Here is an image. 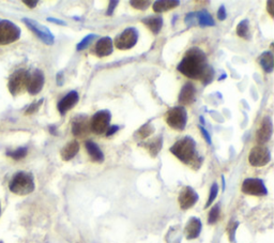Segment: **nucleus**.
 <instances>
[{
	"instance_id": "obj_1",
	"label": "nucleus",
	"mask_w": 274,
	"mask_h": 243,
	"mask_svg": "<svg viewBox=\"0 0 274 243\" xmlns=\"http://www.w3.org/2000/svg\"><path fill=\"white\" fill-rule=\"evenodd\" d=\"M177 70L191 80L208 85L215 79V70L208 63L206 54L198 47H192L185 53Z\"/></svg>"
},
{
	"instance_id": "obj_2",
	"label": "nucleus",
	"mask_w": 274,
	"mask_h": 243,
	"mask_svg": "<svg viewBox=\"0 0 274 243\" xmlns=\"http://www.w3.org/2000/svg\"><path fill=\"white\" fill-rule=\"evenodd\" d=\"M169 151L182 163L194 169H198L202 163V158L197 150L196 142L191 136H184L183 139L177 141Z\"/></svg>"
},
{
	"instance_id": "obj_3",
	"label": "nucleus",
	"mask_w": 274,
	"mask_h": 243,
	"mask_svg": "<svg viewBox=\"0 0 274 243\" xmlns=\"http://www.w3.org/2000/svg\"><path fill=\"white\" fill-rule=\"evenodd\" d=\"M35 187L34 177L26 172L15 174L9 182L10 191L16 195H28L35 191Z\"/></svg>"
},
{
	"instance_id": "obj_4",
	"label": "nucleus",
	"mask_w": 274,
	"mask_h": 243,
	"mask_svg": "<svg viewBox=\"0 0 274 243\" xmlns=\"http://www.w3.org/2000/svg\"><path fill=\"white\" fill-rule=\"evenodd\" d=\"M30 73L25 69L16 70L14 73L10 76L8 88L12 96H19L23 93L28 86Z\"/></svg>"
},
{
	"instance_id": "obj_5",
	"label": "nucleus",
	"mask_w": 274,
	"mask_h": 243,
	"mask_svg": "<svg viewBox=\"0 0 274 243\" xmlns=\"http://www.w3.org/2000/svg\"><path fill=\"white\" fill-rule=\"evenodd\" d=\"M166 123L176 131H183L188 122V113L183 106H175L166 113Z\"/></svg>"
},
{
	"instance_id": "obj_6",
	"label": "nucleus",
	"mask_w": 274,
	"mask_h": 243,
	"mask_svg": "<svg viewBox=\"0 0 274 243\" xmlns=\"http://www.w3.org/2000/svg\"><path fill=\"white\" fill-rule=\"evenodd\" d=\"M112 114L107 109L98 110L90 119V131L97 135L106 133L107 129L111 125Z\"/></svg>"
},
{
	"instance_id": "obj_7",
	"label": "nucleus",
	"mask_w": 274,
	"mask_h": 243,
	"mask_svg": "<svg viewBox=\"0 0 274 243\" xmlns=\"http://www.w3.org/2000/svg\"><path fill=\"white\" fill-rule=\"evenodd\" d=\"M20 37V29L11 20H0V45H8L16 42Z\"/></svg>"
},
{
	"instance_id": "obj_8",
	"label": "nucleus",
	"mask_w": 274,
	"mask_h": 243,
	"mask_svg": "<svg viewBox=\"0 0 274 243\" xmlns=\"http://www.w3.org/2000/svg\"><path fill=\"white\" fill-rule=\"evenodd\" d=\"M137 41H138V30L134 27H130L115 38L113 42L114 45L120 51H128L136 45Z\"/></svg>"
},
{
	"instance_id": "obj_9",
	"label": "nucleus",
	"mask_w": 274,
	"mask_h": 243,
	"mask_svg": "<svg viewBox=\"0 0 274 243\" xmlns=\"http://www.w3.org/2000/svg\"><path fill=\"white\" fill-rule=\"evenodd\" d=\"M23 23H25V25L28 27V28L34 32V34L40 39V40L47 44V45H53L55 43V37L51 32L46 26L40 24L39 21H37L35 20L31 19H23Z\"/></svg>"
},
{
	"instance_id": "obj_10",
	"label": "nucleus",
	"mask_w": 274,
	"mask_h": 243,
	"mask_svg": "<svg viewBox=\"0 0 274 243\" xmlns=\"http://www.w3.org/2000/svg\"><path fill=\"white\" fill-rule=\"evenodd\" d=\"M271 161V152L269 148L262 145L252 148L249 156V162L254 167L265 166Z\"/></svg>"
},
{
	"instance_id": "obj_11",
	"label": "nucleus",
	"mask_w": 274,
	"mask_h": 243,
	"mask_svg": "<svg viewBox=\"0 0 274 243\" xmlns=\"http://www.w3.org/2000/svg\"><path fill=\"white\" fill-rule=\"evenodd\" d=\"M242 191L246 195L253 196H265L268 194V190L261 179L257 178H249L245 179L241 186Z\"/></svg>"
},
{
	"instance_id": "obj_12",
	"label": "nucleus",
	"mask_w": 274,
	"mask_h": 243,
	"mask_svg": "<svg viewBox=\"0 0 274 243\" xmlns=\"http://www.w3.org/2000/svg\"><path fill=\"white\" fill-rule=\"evenodd\" d=\"M273 134V122L270 116H265L261 120L259 129L256 132V142L264 146L266 142L271 140Z\"/></svg>"
},
{
	"instance_id": "obj_13",
	"label": "nucleus",
	"mask_w": 274,
	"mask_h": 243,
	"mask_svg": "<svg viewBox=\"0 0 274 243\" xmlns=\"http://www.w3.org/2000/svg\"><path fill=\"white\" fill-rule=\"evenodd\" d=\"M197 201H198V194L191 186H184L178 197L179 205L183 210H188L193 207Z\"/></svg>"
},
{
	"instance_id": "obj_14",
	"label": "nucleus",
	"mask_w": 274,
	"mask_h": 243,
	"mask_svg": "<svg viewBox=\"0 0 274 243\" xmlns=\"http://www.w3.org/2000/svg\"><path fill=\"white\" fill-rule=\"evenodd\" d=\"M90 120L88 116H76L72 121V133L74 136L84 137L90 133Z\"/></svg>"
},
{
	"instance_id": "obj_15",
	"label": "nucleus",
	"mask_w": 274,
	"mask_h": 243,
	"mask_svg": "<svg viewBox=\"0 0 274 243\" xmlns=\"http://www.w3.org/2000/svg\"><path fill=\"white\" fill-rule=\"evenodd\" d=\"M44 81H45L44 73H43L41 70L37 69L34 71V73L30 74L29 76L27 90H28L31 96L39 95L41 90L43 89V87H44Z\"/></svg>"
},
{
	"instance_id": "obj_16",
	"label": "nucleus",
	"mask_w": 274,
	"mask_h": 243,
	"mask_svg": "<svg viewBox=\"0 0 274 243\" xmlns=\"http://www.w3.org/2000/svg\"><path fill=\"white\" fill-rule=\"evenodd\" d=\"M79 100V96L78 91H70L68 95H65L61 100L58 102L57 105V108H58V112L60 113V115L64 116L67 114L69 110L72 109L76 104L78 103Z\"/></svg>"
},
{
	"instance_id": "obj_17",
	"label": "nucleus",
	"mask_w": 274,
	"mask_h": 243,
	"mask_svg": "<svg viewBox=\"0 0 274 243\" xmlns=\"http://www.w3.org/2000/svg\"><path fill=\"white\" fill-rule=\"evenodd\" d=\"M195 100H196V88L192 82H186V84L181 88V90H180L178 101L182 106H186V105L193 104Z\"/></svg>"
},
{
	"instance_id": "obj_18",
	"label": "nucleus",
	"mask_w": 274,
	"mask_h": 243,
	"mask_svg": "<svg viewBox=\"0 0 274 243\" xmlns=\"http://www.w3.org/2000/svg\"><path fill=\"white\" fill-rule=\"evenodd\" d=\"M114 52V42L112 40V38L109 37H104L101 38L100 40H98L96 43V46H95V53L98 57H107L109 55H112Z\"/></svg>"
},
{
	"instance_id": "obj_19",
	"label": "nucleus",
	"mask_w": 274,
	"mask_h": 243,
	"mask_svg": "<svg viewBox=\"0 0 274 243\" xmlns=\"http://www.w3.org/2000/svg\"><path fill=\"white\" fill-rule=\"evenodd\" d=\"M201 227H202L201 221L198 218H191L189 220V222L186 223L184 228V234L186 239L189 240L196 239L197 237L200 235Z\"/></svg>"
},
{
	"instance_id": "obj_20",
	"label": "nucleus",
	"mask_w": 274,
	"mask_h": 243,
	"mask_svg": "<svg viewBox=\"0 0 274 243\" xmlns=\"http://www.w3.org/2000/svg\"><path fill=\"white\" fill-rule=\"evenodd\" d=\"M85 148L93 162H97V163L104 162L105 157H104L103 151L101 150V148L98 146L97 142L92 141H87L85 142Z\"/></svg>"
},
{
	"instance_id": "obj_21",
	"label": "nucleus",
	"mask_w": 274,
	"mask_h": 243,
	"mask_svg": "<svg viewBox=\"0 0 274 243\" xmlns=\"http://www.w3.org/2000/svg\"><path fill=\"white\" fill-rule=\"evenodd\" d=\"M79 151V143L78 141H71L67 145H65L61 151H60V156H61L63 161H70L72 160L76 154Z\"/></svg>"
},
{
	"instance_id": "obj_22",
	"label": "nucleus",
	"mask_w": 274,
	"mask_h": 243,
	"mask_svg": "<svg viewBox=\"0 0 274 243\" xmlns=\"http://www.w3.org/2000/svg\"><path fill=\"white\" fill-rule=\"evenodd\" d=\"M180 4L178 0H157L152 5V9L156 13H164L177 8Z\"/></svg>"
},
{
	"instance_id": "obj_23",
	"label": "nucleus",
	"mask_w": 274,
	"mask_h": 243,
	"mask_svg": "<svg viewBox=\"0 0 274 243\" xmlns=\"http://www.w3.org/2000/svg\"><path fill=\"white\" fill-rule=\"evenodd\" d=\"M195 13V20L200 27H213L215 26V21L211 14L206 10H200Z\"/></svg>"
},
{
	"instance_id": "obj_24",
	"label": "nucleus",
	"mask_w": 274,
	"mask_h": 243,
	"mask_svg": "<svg viewBox=\"0 0 274 243\" xmlns=\"http://www.w3.org/2000/svg\"><path fill=\"white\" fill-rule=\"evenodd\" d=\"M141 21L155 35H157L163 27V18H161V16H148V18L144 19Z\"/></svg>"
},
{
	"instance_id": "obj_25",
	"label": "nucleus",
	"mask_w": 274,
	"mask_h": 243,
	"mask_svg": "<svg viewBox=\"0 0 274 243\" xmlns=\"http://www.w3.org/2000/svg\"><path fill=\"white\" fill-rule=\"evenodd\" d=\"M142 146L147 149L148 152L150 153V156L152 158H156V157H157V154L160 153L161 149L163 147V137L161 135L157 136V137H156V139L147 142Z\"/></svg>"
},
{
	"instance_id": "obj_26",
	"label": "nucleus",
	"mask_w": 274,
	"mask_h": 243,
	"mask_svg": "<svg viewBox=\"0 0 274 243\" xmlns=\"http://www.w3.org/2000/svg\"><path fill=\"white\" fill-rule=\"evenodd\" d=\"M258 62L266 73L268 74L272 73L274 70V59H273V54L271 52L262 53L258 58Z\"/></svg>"
},
{
	"instance_id": "obj_27",
	"label": "nucleus",
	"mask_w": 274,
	"mask_h": 243,
	"mask_svg": "<svg viewBox=\"0 0 274 243\" xmlns=\"http://www.w3.org/2000/svg\"><path fill=\"white\" fill-rule=\"evenodd\" d=\"M250 21L248 20H241L240 23L237 26V35L240 38H243V39H249V34H250Z\"/></svg>"
},
{
	"instance_id": "obj_28",
	"label": "nucleus",
	"mask_w": 274,
	"mask_h": 243,
	"mask_svg": "<svg viewBox=\"0 0 274 243\" xmlns=\"http://www.w3.org/2000/svg\"><path fill=\"white\" fill-rule=\"evenodd\" d=\"M153 132H155V128H153L150 123H146L142 125L135 134H136V136H138L139 139L144 140V139H147L148 136H150Z\"/></svg>"
},
{
	"instance_id": "obj_29",
	"label": "nucleus",
	"mask_w": 274,
	"mask_h": 243,
	"mask_svg": "<svg viewBox=\"0 0 274 243\" xmlns=\"http://www.w3.org/2000/svg\"><path fill=\"white\" fill-rule=\"evenodd\" d=\"M27 152H28V149H27L26 147H21V148L16 149V150H14V151L7 152V156L12 158L13 160H16V161H19V160L24 159L27 156Z\"/></svg>"
},
{
	"instance_id": "obj_30",
	"label": "nucleus",
	"mask_w": 274,
	"mask_h": 243,
	"mask_svg": "<svg viewBox=\"0 0 274 243\" xmlns=\"http://www.w3.org/2000/svg\"><path fill=\"white\" fill-rule=\"evenodd\" d=\"M221 214V206L220 203H217L215 207L211 209V211L209 213V218H208V223L209 224H215L217 222V220L220 219Z\"/></svg>"
},
{
	"instance_id": "obj_31",
	"label": "nucleus",
	"mask_w": 274,
	"mask_h": 243,
	"mask_svg": "<svg viewBox=\"0 0 274 243\" xmlns=\"http://www.w3.org/2000/svg\"><path fill=\"white\" fill-rule=\"evenodd\" d=\"M96 38H97V35H93V34H90V35H88L87 37H85L83 40H81L78 44V45H76V49H78V51H83V49L87 48V47L90 45V44L92 43V41L95 40Z\"/></svg>"
},
{
	"instance_id": "obj_32",
	"label": "nucleus",
	"mask_w": 274,
	"mask_h": 243,
	"mask_svg": "<svg viewBox=\"0 0 274 243\" xmlns=\"http://www.w3.org/2000/svg\"><path fill=\"white\" fill-rule=\"evenodd\" d=\"M130 4L132 5V7L136 10H140V11H145L148 8H149L150 5V1L149 0H132V1H130Z\"/></svg>"
},
{
	"instance_id": "obj_33",
	"label": "nucleus",
	"mask_w": 274,
	"mask_h": 243,
	"mask_svg": "<svg viewBox=\"0 0 274 243\" xmlns=\"http://www.w3.org/2000/svg\"><path fill=\"white\" fill-rule=\"evenodd\" d=\"M218 194V185L216 183H213L212 186H211V189H210V195H209V198H208V202L206 203V208H209L213 202L215 201V198Z\"/></svg>"
},
{
	"instance_id": "obj_34",
	"label": "nucleus",
	"mask_w": 274,
	"mask_h": 243,
	"mask_svg": "<svg viewBox=\"0 0 274 243\" xmlns=\"http://www.w3.org/2000/svg\"><path fill=\"white\" fill-rule=\"evenodd\" d=\"M239 226L238 222H230L229 226H228V235H229V240L230 242H234L235 241V230H237Z\"/></svg>"
},
{
	"instance_id": "obj_35",
	"label": "nucleus",
	"mask_w": 274,
	"mask_h": 243,
	"mask_svg": "<svg viewBox=\"0 0 274 243\" xmlns=\"http://www.w3.org/2000/svg\"><path fill=\"white\" fill-rule=\"evenodd\" d=\"M43 104V99H41L40 101H38V102H35V103H32L30 106L27 108V110H26V115H31V114H35L36 112H38V110H39V108H40V106L41 105Z\"/></svg>"
},
{
	"instance_id": "obj_36",
	"label": "nucleus",
	"mask_w": 274,
	"mask_h": 243,
	"mask_svg": "<svg viewBox=\"0 0 274 243\" xmlns=\"http://www.w3.org/2000/svg\"><path fill=\"white\" fill-rule=\"evenodd\" d=\"M227 18V11H226V8H225V5H221L220 8H218L217 10V19L218 20H225Z\"/></svg>"
},
{
	"instance_id": "obj_37",
	"label": "nucleus",
	"mask_w": 274,
	"mask_h": 243,
	"mask_svg": "<svg viewBox=\"0 0 274 243\" xmlns=\"http://www.w3.org/2000/svg\"><path fill=\"white\" fill-rule=\"evenodd\" d=\"M198 128H199V130H200V132H201L202 136H204V139H205L206 142H208V145H211V143H212V140H211V136H210V134H209V132H208L202 125H199Z\"/></svg>"
},
{
	"instance_id": "obj_38",
	"label": "nucleus",
	"mask_w": 274,
	"mask_h": 243,
	"mask_svg": "<svg viewBox=\"0 0 274 243\" xmlns=\"http://www.w3.org/2000/svg\"><path fill=\"white\" fill-rule=\"evenodd\" d=\"M118 1H109V4H108V8H107V11H106V15L107 16H111L114 14V11L115 9L117 8V5H118Z\"/></svg>"
},
{
	"instance_id": "obj_39",
	"label": "nucleus",
	"mask_w": 274,
	"mask_h": 243,
	"mask_svg": "<svg viewBox=\"0 0 274 243\" xmlns=\"http://www.w3.org/2000/svg\"><path fill=\"white\" fill-rule=\"evenodd\" d=\"M119 125H117V124H113V125H109V128L107 129V131H106V136L107 137H109V136H112V135H114L115 133H116V132H118L119 131Z\"/></svg>"
},
{
	"instance_id": "obj_40",
	"label": "nucleus",
	"mask_w": 274,
	"mask_h": 243,
	"mask_svg": "<svg viewBox=\"0 0 274 243\" xmlns=\"http://www.w3.org/2000/svg\"><path fill=\"white\" fill-rule=\"evenodd\" d=\"M274 1H271V0H269V1H267V11H268V13L270 14L271 18H274Z\"/></svg>"
},
{
	"instance_id": "obj_41",
	"label": "nucleus",
	"mask_w": 274,
	"mask_h": 243,
	"mask_svg": "<svg viewBox=\"0 0 274 243\" xmlns=\"http://www.w3.org/2000/svg\"><path fill=\"white\" fill-rule=\"evenodd\" d=\"M23 2L27 5V7L31 8V9L36 8V7H37V4L39 3V1H38V0H24Z\"/></svg>"
},
{
	"instance_id": "obj_42",
	"label": "nucleus",
	"mask_w": 274,
	"mask_h": 243,
	"mask_svg": "<svg viewBox=\"0 0 274 243\" xmlns=\"http://www.w3.org/2000/svg\"><path fill=\"white\" fill-rule=\"evenodd\" d=\"M47 21H52V23H55L57 25H62V26H67V23H65L64 20H58V19H54V18H48Z\"/></svg>"
},
{
	"instance_id": "obj_43",
	"label": "nucleus",
	"mask_w": 274,
	"mask_h": 243,
	"mask_svg": "<svg viewBox=\"0 0 274 243\" xmlns=\"http://www.w3.org/2000/svg\"><path fill=\"white\" fill-rule=\"evenodd\" d=\"M57 85L62 86L63 85V73L62 72H59L57 74Z\"/></svg>"
},
{
	"instance_id": "obj_44",
	"label": "nucleus",
	"mask_w": 274,
	"mask_h": 243,
	"mask_svg": "<svg viewBox=\"0 0 274 243\" xmlns=\"http://www.w3.org/2000/svg\"><path fill=\"white\" fill-rule=\"evenodd\" d=\"M49 131H51V133L52 134H54V135H57V133H56V129H55V126H49Z\"/></svg>"
},
{
	"instance_id": "obj_45",
	"label": "nucleus",
	"mask_w": 274,
	"mask_h": 243,
	"mask_svg": "<svg viewBox=\"0 0 274 243\" xmlns=\"http://www.w3.org/2000/svg\"><path fill=\"white\" fill-rule=\"evenodd\" d=\"M200 123L205 124V120H204V117H202V116H200Z\"/></svg>"
},
{
	"instance_id": "obj_46",
	"label": "nucleus",
	"mask_w": 274,
	"mask_h": 243,
	"mask_svg": "<svg viewBox=\"0 0 274 243\" xmlns=\"http://www.w3.org/2000/svg\"><path fill=\"white\" fill-rule=\"evenodd\" d=\"M0 213H1V206H0Z\"/></svg>"
},
{
	"instance_id": "obj_47",
	"label": "nucleus",
	"mask_w": 274,
	"mask_h": 243,
	"mask_svg": "<svg viewBox=\"0 0 274 243\" xmlns=\"http://www.w3.org/2000/svg\"><path fill=\"white\" fill-rule=\"evenodd\" d=\"M0 243H3V242H1V241H0Z\"/></svg>"
}]
</instances>
